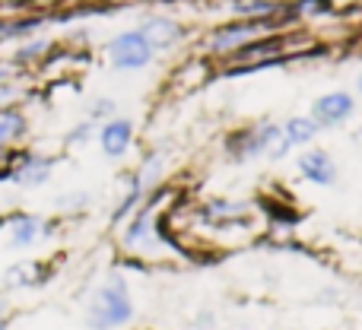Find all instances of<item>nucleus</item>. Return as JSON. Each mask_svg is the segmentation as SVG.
Returning <instances> with one entry per match:
<instances>
[{
  "label": "nucleus",
  "mask_w": 362,
  "mask_h": 330,
  "mask_svg": "<svg viewBox=\"0 0 362 330\" xmlns=\"http://www.w3.org/2000/svg\"><path fill=\"white\" fill-rule=\"evenodd\" d=\"M156 48L150 45L144 29H131V32H121L118 38H112L108 45V57L118 70H140L153 61Z\"/></svg>",
  "instance_id": "nucleus-2"
},
{
  "label": "nucleus",
  "mask_w": 362,
  "mask_h": 330,
  "mask_svg": "<svg viewBox=\"0 0 362 330\" xmlns=\"http://www.w3.org/2000/svg\"><path fill=\"white\" fill-rule=\"evenodd\" d=\"M359 140H362V134H359Z\"/></svg>",
  "instance_id": "nucleus-20"
},
{
  "label": "nucleus",
  "mask_w": 362,
  "mask_h": 330,
  "mask_svg": "<svg viewBox=\"0 0 362 330\" xmlns=\"http://www.w3.org/2000/svg\"><path fill=\"white\" fill-rule=\"evenodd\" d=\"M299 172L305 175L308 181H315V184H334V178H337V168H334L331 156L321 150L305 153V156L299 159Z\"/></svg>",
  "instance_id": "nucleus-5"
},
{
  "label": "nucleus",
  "mask_w": 362,
  "mask_h": 330,
  "mask_svg": "<svg viewBox=\"0 0 362 330\" xmlns=\"http://www.w3.org/2000/svg\"><path fill=\"white\" fill-rule=\"evenodd\" d=\"M10 73H13V70H10V64H4V61H0V83H6V80H10Z\"/></svg>",
  "instance_id": "nucleus-15"
},
{
  "label": "nucleus",
  "mask_w": 362,
  "mask_h": 330,
  "mask_svg": "<svg viewBox=\"0 0 362 330\" xmlns=\"http://www.w3.org/2000/svg\"><path fill=\"white\" fill-rule=\"evenodd\" d=\"M13 95H16V89H13V83H0V108H6L13 102Z\"/></svg>",
  "instance_id": "nucleus-13"
},
{
  "label": "nucleus",
  "mask_w": 362,
  "mask_h": 330,
  "mask_svg": "<svg viewBox=\"0 0 362 330\" xmlns=\"http://www.w3.org/2000/svg\"><path fill=\"white\" fill-rule=\"evenodd\" d=\"M45 51H48V42H45V38H35V42L23 45V48L16 51V57H13V61H16V64H23V61H35V57H42Z\"/></svg>",
  "instance_id": "nucleus-11"
},
{
  "label": "nucleus",
  "mask_w": 362,
  "mask_h": 330,
  "mask_svg": "<svg viewBox=\"0 0 362 330\" xmlns=\"http://www.w3.org/2000/svg\"><path fill=\"white\" fill-rule=\"evenodd\" d=\"M146 232H150V216H146V213H144V216H137V219H134V225H131V229H127V244H137V242H144V238H146Z\"/></svg>",
  "instance_id": "nucleus-12"
},
{
  "label": "nucleus",
  "mask_w": 362,
  "mask_h": 330,
  "mask_svg": "<svg viewBox=\"0 0 362 330\" xmlns=\"http://www.w3.org/2000/svg\"><path fill=\"white\" fill-rule=\"evenodd\" d=\"M25 131H29V121H25L23 112H16V108H0V146H13L19 143V140L25 137Z\"/></svg>",
  "instance_id": "nucleus-8"
},
{
  "label": "nucleus",
  "mask_w": 362,
  "mask_h": 330,
  "mask_svg": "<svg viewBox=\"0 0 362 330\" xmlns=\"http://www.w3.org/2000/svg\"><path fill=\"white\" fill-rule=\"evenodd\" d=\"M105 112H112V102H95V112L93 114H105Z\"/></svg>",
  "instance_id": "nucleus-16"
},
{
  "label": "nucleus",
  "mask_w": 362,
  "mask_h": 330,
  "mask_svg": "<svg viewBox=\"0 0 362 330\" xmlns=\"http://www.w3.org/2000/svg\"><path fill=\"white\" fill-rule=\"evenodd\" d=\"M131 134H134L131 121H124V118L108 121V124L102 127V134H99L105 156H121V153L127 150V143H131Z\"/></svg>",
  "instance_id": "nucleus-6"
},
{
  "label": "nucleus",
  "mask_w": 362,
  "mask_h": 330,
  "mask_svg": "<svg viewBox=\"0 0 362 330\" xmlns=\"http://www.w3.org/2000/svg\"><path fill=\"white\" fill-rule=\"evenodd\" d=\"M318 134V124L312 118H293L286 127L280 131V143H276L274 156H283L289 146H299V143H308V140Z\"/></svg>",
  "instance_id": "nucleus-7"
},
{
  "label": "nucleus",
  "mask_w": 362,
  "mask_h": 330,
  "mask_svg": "<svg viewBox=\"0 0 362 330\" xmlns=\"http://www.w3.org/2000/svg\"><path fill=\"white\" fill-rule=\"evenodd\" d=\"M6 156H10V153H6V150H4V146H0V165H4V163H6Z\"/></svg>",
  "instance_id": "nucleus-17"
},
{
  "label": "nucleus",
  "mask_w": 362,
  "mask_h": 330,
  "mask_svg": "<svg viewBox=\"0 0 362 330\" xmlns=\"http://www.w3.org/2000/svg\"><path fill=\"white\" fill-rule=\"evenodd\" d=\"M359 89H362V80H359Z\"/></svg>",
  "instance_id": "nucleus-19"
},
{
  "label": "nucleus",
  "mask_w": 362,
  "mask_h": 330,
  "mask_svg": "<svg viewBox=\"0 0 362 330\" xmlns=\"http://www.w3.org/2000/svg\"><path fill=\"white\" fill-rule=\"evenodd\" d=\"M131 314H134V305H131V295H127V283L118 273H112L105 286L99 289V295L93 299V305H89L86 324L93 330H112V327L127 324Z\"/></svg>",
  "instance_id": "nucleus-1"
},
{
  "label": "nucleus",
  "mask_w": 362,
  "mask_h": 330,
  "mask_svg": "<svg viewBox=\"0 0 362 330\" xmlns=\"http://www.w3.org/2000/svg\"><path fill=\"white\" fill-rule=\"evenodd\" d=\"M353 99L346 93H327L312 105V121L315 124H340L344 118H350Z\"/></svg>",
  "instance_id": "nucleus-3"
},
{
  "label": "nucleus",
  "mask_w": 362,
  "mask_h": 330,
  "mask_svg": "<svg viewBox=\"0 0 362 330\" xmlns=\"http://www.w3.org/2000/svg\"><path fill=\"white\" fill-rule=\"evenodd\" d=\"M0 330H6V324H0Z\"/></svg>",
  "instance_id": "nucleus-18"
},
{
  "label": "nucleus",
  "mask_w": 362,
  "mask_h": 330,
  "mask_svg": "<svg viewBox=\"0 0 362 330\" xmlns=\"http://www.w3.org/2000/svg\"><path fill=\"white\" fill-rule=\"evenodd\" d=\"M144 32H146L153 48H172V45L181 38V29L175 23H169V19H150V23L144 25Z\"/></svg>",
  "instance_id": "nucleus-10"
},
{
  "label": "nucleus",
  "mask_w": 362,
  "mask_h": 330,
  "mask_svg": "<svg viewBox=\"0 0 362 330\" xmlns=\"http://www.w3.org/2000/svg\"><path fill=\"white\" fill-rule=\"evenodd\" d=\"M89 131H93V121H89V124H80L67 140H70V143H80V140H86V137H89Z\"/></svg>",
  "instance_id": "nucleus-14"
},
{
  "label": "nucleus",
  "mask_w": 362,
  "mask_h": 330,
  "mask_svg": "<svg viewBox=\"0 0 362 330\" xmlns=\"http://www.w3.org/2000/svg\"><path fill=\"white\" fill-rule=\"evenodd\" d=\"M42 235V219L38 216H16L10 223V244L13 248H29Z\"/></svg>",
  "instance_id": "nucleus-9"
},
{
  "label": "nucleus",
  "mask_w": 362,
  "mask_h": 330,
  "mask_svg": "<svg viewBox=\"0 0 362 330\" xmlns=\"http://www.w3.org/2000/svg\"><path fill=\"white\" fill-rule=\"evenodd\" d=\"M51 165L54 163H51L48 156H23V163L19 165L6 168V178L16 181V184H23V187H38V184L48 181Z\"/></svg>",
  "instance_id": "nucleus-4"
}]
</instances>
